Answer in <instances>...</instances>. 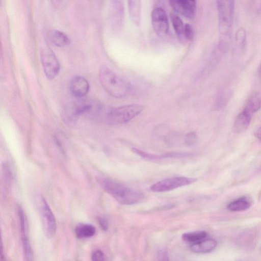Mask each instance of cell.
<instances>
[{
    "label": "cell",
    "mask_w": 261,
    "mask_h": 261,
    "mask_svg": "<svg viewBox=\"0 0 261 261\" xmlns=\"http://www.w3.org/2000/svg\"><path fill=\"white\" fill-rule=\"evenodd\" d=\"M254 136L261 142V126L256 128L254 131Z\"/></svg>",
    "instance_id": "f546056e"
},
{
    "label": "cell",
    "mask_w": 261,
    "mask_h": 261,
    "mask_svg": "<svg viewBox=\"0 0 261 261\" xmlns=\"http://www.w3.org/2000/svg\"><path fill=\"white\" fill-rule=\"evenodd\" d=\"M70 89L72 94L77 97L85 96L89 91V85L84 77L75 76L71 81Z\"/></svg>",
    "instance_id": "7c38bea8"
},
{
    "label": "cell",
    "mask_w": 261,
    "mask_h": 261,
    "mask_svg": "<svg viewBox=\"0 0 261 261\" xmlns=\"http://www.w3.org/2000/svg\"><path fill=\"white\" fill-rule=\"evenodd\" d=\"M216 3L220 30L226 32L232 23L234 0H216Z\"/></svg>",
    "instance_id": "277c9868"
},
{
    "label": "cell",
    "mask_w": 261,
    "mask_h": 261,
    "mask_svg": "<svg viewBox=\"0 0 261 261\" xmlns=\"http://www.w3.org/2000/svg\"><path fill=\"white\" fill-rule=\"evenodd\" d=\"M51 39L54 44L59 47L67 46L70 44V40L63 32L55 30L51 35Z\"/></svg>",
    "instance_id": "ffe728a7"
},
{
    "label": "cell",
    "mask_w": 261,
    "mask_h": 261,
    "mask_svg": "<svg viewBox=\"0 0 261 261\" xmlns=\"http://www.w3.org/2000/svg\"><path fill=\"white\" fill-rule=\"evenodd\" d=\"M144 109L141 105H128L108 110L105 118L110 123L123 124L130 121Z\"/></svg>",
    "instance_id": "3957f363"
},
{
    "label": "cell",
    "mask_w": 261,
    "mask_h": 261,
    "mask_svg": "<svg viewBox=\"0 0 261 261\" xmlns=\"http://www.w3.org/2000/svg\"><path fill=\"white\" fill-rule=\"evenodd\" d=\"M41 216L43 229L46 236L51 238L56 233L57 223L55 217L45 199H42Z\"/></svg>",
    "instance_id": "52a82bcc"
},
{
    "label": "cell",
    "mask_w": 261,
    "mask_h": 261,
    "mask_svg": "<svg viewBox=\"0 0 261 261\" xmlns=\"http://www.w3.org/2000/svg\"><path fill=\"white\" fill-rule=\"evenodd\" d=\"M99 182L103 189L120 204H134L144 199V195L140 191L128 188L114 179L101 178Z\"/></svg>",
    "instance_id": "6da1fadb"
},
{
    "label": "cell",
    "mask_w": 261,
    "mask_h": 261,
    "mask_svg": "<svg viewBox=\"0 0 261 261\" xmlns=\"http://www.w3.org/2000/svg\"><path fill=\"white\" fill-rule=\"evenodd\" d=\"M258 74H259V76H260V77L261 79V62H260L259 66L258 67Z\"/></svg>",
    "instance_id": "4dcf8cb0"
},
{
    "label": "cell",
    "mask_w": 261,
    "mask_h": 261,
    "mask_svg": "<svg viewBox=\"0 0 261 261\" xmlns=\"http://www.w3.org/2000/svg\"><path fill=\"white\" fill-rule=\"evenodd\" d=\"M95 232V227L91 224H80L75 228V234L79 239L89 238L93 236Z\"/></svg>",
    "instance_id": "e0dca14e"
},
{
    "label": "cell",
    "mask_w": 261,
    "mask_h": 261,
    "mask_svg": "<svg viewBox=\"0 0 261 261\" xmlns=\"http://www.w3.org/2000/svg\"><path fill=\"white\" fill-rule=\"evenodd\" d=\"M245 38L246 35L245 31L243 29L240 28L237 33L236 39V42L241 47L244 45Z\"/></svg>",
    "instance_id": "d4e9b609"
},
{
    "label": "cell",
    "mask_w": 261,
    "mask_h": 261,
    "mask_svg": "<svg viewBox=\"0 0 261 261\" xmlns=\"http://www.w3.org/2000/svg\"><path fill=\"white\" fill-rule=\"evenodd\" d=\"M151 20L155 32L161 37H165L169 31L167 15L162 7H156L152 11Z\"/></svg>",
    "instance_id": "ba28073f"
},
{
    "label": "cell",
    "mask_w": 261,
    "mask_h": 261,
    "mask_svg": "<svg viewBox=\"0 0 261 261\" xmlns=\"http://www.w3.org/2000/svg\"><path fill=\"white\" fill-rule=\"evenodd\" d=\"M173 9L177 13L188 18H194L196 13V0H168Z\"/></svg>",
    "instance_id": "8fae6325"
},
{
    "label": "cell",
    "mask_w": 261,
    "mask_h": 261,
    "mask_svg": "<svg viewBox=\"0 0 261 261\" xmlns=\"http://www.w3.org/2000/svg\"><path fill=\"white\" fill-rule=\"evenodd\" d=\"M249 4L252 13L257 15H261V0H249Z\"/></svg>",
    "instance_id": "603a6c76"
},
{
    "label": "cell",
    "mask_w": 261,
    "mask_h": 261,
    "mask_svg": "<svg viewBox=\"0 0 261 261\" xmlns=\"http://www.w3.org/2000/svg\"><path fill=\"white\" fill-rule=\"evenodd\" d=\"M184 35L187 40H191L193 38L194 30L190 24L187 23L185 25Z\"/></svg>",
    "instance_id": "484cf974"
},
{
    "label": "cell",
    "mask_w": 261,
    "mask_h": 261,
    "mask_svg": "<svg viewBox=\"0 0 261 261\" xmlns=\"http://www.w3.org/2000/svg\"><path fill=\"white\" fill-rule=\"evenodd\" d=\"M91 259L93 260H104L106 259V256L101 251L97 250L92 253Z\"/></svg>",
    "instance_id": "4316f807"
},
{
    "label": "cell",
    "mask_w": 261,
    "mask_h": 261,
    "mask_svg": "<svg viewBox=\"0 0 261 261\" xmlns=\"http://www.w3.org/2000/svg\"><path fill=\"white\" fill-rule=\"evenodd\" d=\"M217 246L216 241L212 239H205L198 242L192 244L191 250L196 253H205L212 251Z\"/></svg>",
    "instance_id": "5bb4252c"
},
{
    "label": "cell",
    "mask_w": 261,
    "mask_h": 261,
    "mask_svg": "<svg viewBox=\"0 0 261 261\" xmlns=\"http://www.w3.org/2000/svg\"><path fill=\"white\" fill-rule=\"evenodd\" d=\"M133 152L142 158L149 160H159L165 158H172V153H167L164 154H154L144 152L136 148L132 149Z\"/></svg>",
    "instance_id": "7402d4cb"
},
{
    "label": "cell",
    "mask_w": 261,
    "mask_h": 261,
    "mask_svg": "<svg viewBox=\"0 0 261 261\" xmlns=\"http://www.w3.org/2000/svg\"><path fill=\"white\" fill-rule=\"evenodd\" d=\"M170 18L177 37L180 40L184 41L186 39L184 35L185 25L181 19L174 13L171 14Z\"/></svg>",
    "instance_id": "d6986e66"
},
{
    "label": "cell",
    "mask_w": 261,
    "mask_h": 261,
    "mask_svg": "<svg viewBox=\"0 0 261 261\" xmlns=\"http://www.w3.org/2000/svg\"><path fill=\"white\" fill-rule=\"evenodd\" d=\"M98 222L99 224L101 227V228L107 231L109 227V224L108 222L106 220V218L102 217H98Z\"/></svg>",
    "instance_id": "f1b7e54d"
},
{
    "label": "cell",
    "mask_w": 261,
    "mask_h": 261,
    "mask_svg": "<svg viewBox=\"0 0 261 261\" xmlns=\"http://www.w3.org/2000/svg\"><path fill=\"white\" fill-rule=\"evenodd\" d=\"M18 214L24 257L25 260H31L33 258V252L28 234L27 218L21 207L18 208Z\"/></svg>",
    "instance_id": "9c48e42d"
},
{
    "label": "cell",
    "mask_w": 261,
    "mask_h": 261,
    "mask_svg": "<svg viewBox=\"0 0 261 261\" xmlns=\"http://www.w3.org/2000/svg\"><path fill=\"white\" fill-rule=\"evenodd\" d=\"M252 116L243 110L237 116L232 127L233 133L239 134L245 132L249 126Z\"/></svg>",
    "instance_id": "4fadbf2b"
},
{
    "label": "cell",
    "mask_w": 261,
    "mask_h": 261,
    "mask_svg": "<svg viewBox=\"0 0 261 261\" xmlns=\"http://www.w3.org/2000/svg\"><path fill=\"white\" fill-rule=\"evenodd\" d=\"M130 18L136 25H139L141 17V0H127Z\"/></svg>",
    "instance_id": "9a60e30c"
},
{
    "label": "cell",
    "mask_w": 261,
    "mask_h": 261,
    "mask_svg": "<svg viewBox=\"0 0 261 261\" xmlns=\"http://www.w3.org/2000/svg\"><path fill=\"white\" fill-rule=\"evenodd\" d=\"M99 78L103 89L113 97H124L130 92L131 85L129 82L105 65L99 68Z\"/></svg>",
    "instance_id": "7a4b0ae2"
},
{
    "label": "cell",
    "mask_w": 261,
    "mask_h": 261,
    "mask_svg": "<svg viewBox=\"0 0 261 261\" xmlns=\"http://www.w3.org/2000/svg\"><path fill=\"white\" fill-rule=\"evenodd\" d=\"M260 107L261 96L258 93H254L247 99L243 110L253 116Z\"/></svg>",
    "instance_id": "2e32d148"
},
{
    "label": "cell",
    "mask_w": 261,
    "mask_h": 261,
    "mask_svg": "<svg viewBox=\"0 0 261 261\" xmlns=\"http://www.w3.org/2000/svg\"><path fill=\"white\" fill-rule=\"evenodd\" d=\"M251 205V200L248 197H242L230 202L227 208L232 212H240L247 210Z\"/></svg>",
    "instance_id": "ac0fdd59"
},
{
    "label": "cell",
    "mask_w": 261,
    "mask_h": 261,
    "mask_svg": "<svg viewBox=\"0 0 261 261\" xmlns=\"http://www.w3.org/2000/svg\"><path fill=\"white\" fill-rule=\"evenodd\" d=\"M195 178L188 177H174L160 180L150 187V190L154 192H164L187 186L195 182Z\"/></svg>",
    "instance_id": "5b68a950"
},
{
    "label": "cell",
    "mask_w": 261,
    "mask_h": 261,
    "mask_svg": "<svg viewBox=\"0 0 261 261\" xmlns=\"http://www.w3.org/2000/svg\"><path fill=\"white\" fill-rule=\"evenodd\" d=\"M41 61L46 76L50 80L54 79L60 71L59 62L54 53L48 48H44L41 51Z\"/></svg>",
    "instance_id": "8992f818"
},
{
    "label": "cell",
    "mask_w": 261,
    "mask_h": 261,
    "mask_svg": "<svg viewBox=\"0 0 261 261\" xmlns=\"http://www.w3.org/2000/svg\"><path fill=\"white\" fill-rule=\"evenodd\" d=\"M197 135L195 132L188 133L185 137V143L189 146L194 145L197 142Z\"/></svg>",
    "instance_id": "cb8c5ba5"
},
{
    "label": "cell",
    "mask_w": 261,
    "mask_h": 261,
    "mask_svg": "<svg viewBox=\"0 0 261 261\" xmlns=\"http://www.w3.org/2000/svg\"><path fill=\"white\" fill-rule=\"evenodd\" d=\"M207 234L204 231H198L185 233L182 236V239L192 244L201 241L207 238Z\"/></svg>",
    "instance_id": "44dd1931"
},
{
    "label": "cell",
    "mask_w": 261,
    "mask_h": 261,
    "mask_svg": "<svg viewBox=\"0 0 261 261\" xmlns=\"http://www.w3.org/2000/svg\"><path fill=\"white\" fill-rule=\"evenodd\" d=\"M110 17L112 29L119 32L124 21L123 0H110Z\"/></svg>",
    "instance_id": "30bf717a"
},
{
    "label": "cell",
    "mask_w": 261,
    "mask_h": 261,
    "mask_svg": "<svg viewBox=\"0 0 261 261\" xmlns=\"http://www.w3.org/2000/svg\"><path fill=\"white\" fill-rule=\"evenodd\" d=\"M260 196V199H261V194H260V196Z\"/></svg>",
    "instance_id": "1f68e13d"
},
{
    "label": "cell",
    "mask_w": 261,
    "mask_h": 261,
    "mask_svg": "<svg viewBox=\"0 0 261 261\" xmlns=\"http://www.w3.org/2000/svg\"><path fill=\"white\" fill-rule=\"evenodd\" d=\"M157 254L159 260H168L169 259L168 251L165 248L160 249Z\"/></svg>",
    "instance_id": "83f0119b"
}]
</instances>
